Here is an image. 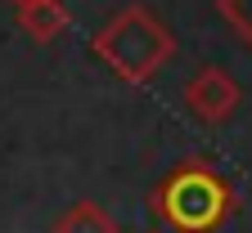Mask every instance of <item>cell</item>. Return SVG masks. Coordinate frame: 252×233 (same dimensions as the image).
Instances as JSON below:
<instances>
[{
	"label": "cell",
	"mask_w": 252,
	"mask_h": 233,
	"mask_svg": "<svg viewBox=\"0 0 252 233\" xmlns=\"http://www.w3.org/2000/svg\"><path fill=\"white\" fill-rule=\"evenodd\" d=\"M149 211L171 233H220L225 220L239 211V193L212 161L185 157L167 180L153 184Z\"/></svg>",
	"instance_id": "obj_1"
},
{
	"label": "cell",
	"mask_w": 252,
	"mask_h": 233,
	"mask_svg": "<svg viewBox=\"0 0 252 233\" xmlns=\"http://www.w3.org/2000/svg\"><path fill=\"white\" fill-rule=\"evenodd\" d=\"M90 50H94V58H99L117 81L144 85V81H153L171 63L176 36H171V27L153 9L131 5V9H122L117 18H108V27L94 31Z\"/></svg>",
	"instance_id": "obj_2"
},
{
	"label": "cell",
	"mask_w": 252,
	"mask_h": 233,
	"mask_svg": "<svg viewBox=\"0 0 252 233\" xmlns=\"http://www.w3.org/2000/svg\"><path fill=\"white\" fill-rule=\"evenodd\" d=\"M239 104H243V90H239V81L225 68H203V72H194V81L185 85V108L194 112L203 126L230 121Z\"/></svg>",
	"instance_id": "obj_3"
},
{
	"label": "cell",
	"mask_w": 252,
	"mask_h": 233,
	"mask_svg": "<svg viewBox=\"0 0 252 233\" xmlns=\"http://www.w3.org/2000/svg\"><path fill=\"white\" fill-rule=\"evenodd\" d=\"M18 27H23V36H32L36 45H50L59 41L63 31L72 27V14L63 0H32V5L18 9Z\"/></svg>",
	"instance_id": "obj_4"
},
{
	"label": "cell",
	"mask_w": 252,
	"mask_h": 233,
	"mask_svg": "<svg viewBox=\"0 0 252 233\" xmlns=\"http://www.w3.org/2000/svg\"><path fill=\"white\" fill-rule=\"evenodd\" d=\"M54 233H117V220L99 202H77L54 220Z\"/></svg>",
	"instance_id": "obj_5"
},
{
	"label": "cell",
	"mask_w": 252,
	"mask_h": 233,
	"mask_svg": "<svg viewBox=\"0 0 252 233\" xmlns=\"http://www.w3.org/2000/svg\"><path fill=\"white\" fill-rule=\"evenodd\" d=\"M216 9L230 23V31L252 50V0H216Z\"/></svg>",
	"instance_id": "obj_6"
},
{
	"label": "cell",
	"mask_w": 252,
	"mask_h": 233,
	"mask_svg": "<svg viewBox=\"0 0 252 233\" xmlns=\"http://www.w3.org/2000/svg\"><path fill=\"white\" fill-rule=\"evenodd\" d=\"M9 5H14V9H23V5H32V0H9Z\"/></svg>",
	"instance_id": "obj_7"
}]
</instances>
